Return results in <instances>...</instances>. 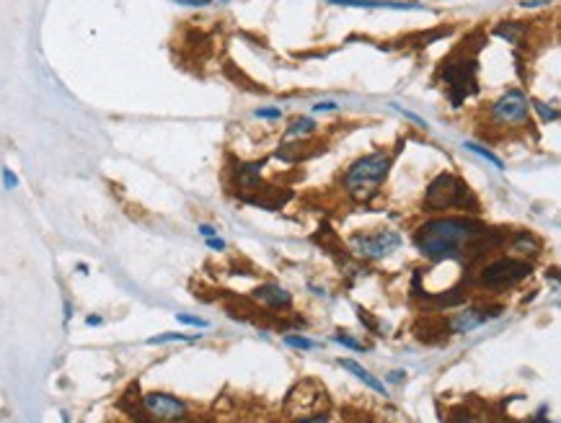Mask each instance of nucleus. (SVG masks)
Here are the masks:
<instances>
[{
    "label": "nucleus",
    "mask_w": 561,
    "mask_h": 423,
    "mask_svg": "<svg viewBox=\"0 0 561 423\" xmlns=\"http://www.w3.org/2000/svg\"><path fill=\"white\" fill-rule=\"evenodd\" d=\"M200 235L205 237V240H207V237H215V235H218V230H215V227H212V225H200Z\"/></svg>",
    "instance_id": "29"
},
{
    "label": "nucleus",
    "mask_w": 561,
    "mask_h": 423,
    "mask_svg": "<svg viewBox=\"0 0 561 423\" xmlns=\"http://www.w3.org/2000/svg\"><path fill=\"white\" fill-rule=\"evenodd\" d=\"M512 245H515V251H520V253H530V255H538V251H541V240L533 235V233H517Z\"/></svg>",
    "instance_id": "14"
},
{
    "label": "nucleus",
    "mask_w": 561,
    "mask_h": 423,
    "mask_svg": "<svg viewBox=\"0 0 561 423\" xmlns=\"http://www.w3.org/2000/svg\"><path fill=\"white\" fill-rule=\"evenodd\" d=\"M143 411L158 423H181L189 415V405L169 393H148L143 395Z\"/></svg>",
    "instance_id": "7"
},
{
    "label": "nucleus",
    "mask_w": 561,
    "mask_h": 423,
    "mask_svg": "<svg viewBox=\"0 0 561 423\" xmlns=\"http://www.w3.org/2000/svg\"><path fill=\"white\" fill-rule=\"evenodd\" d=\"M254 300L266 305V307H272V310H290V305H293L290 291L282 289L279 284H261V287H257Z\"/></svg>",
    "instance_id": "9"
},
{
    "label": "nucleus",
    "mask_w": 561,
    "mask_h": 423,
    "mask_svg": "<svg viewBox=\"0 0 561 423\" xmlns=\"http://www.w3.org/2000/svg\"><path fill=\"white\" fill-rule=\"evenodd\" d=\"M104 320L98 318V315H91V318H86V325H101Z\"/></svg>",
    "instance_id": "32"
},
{
    "label": "nucleus",
    "mask_w": 561,
    "mask_h": 423,
    "mask_svg": "<svg viewBox=\"0 0 561 423\" xmlns=\"http://www.w3.org/2000/svg\"><path fill=\"white\" fill-rule=\"evenodd\" d=\"M339 106L334 104V101H318V104H313V111L321 114V111H336Z\"/></svg>",
    "instance_id": "27"
},
{
    "label": "nucleus",
    "mask_w": 561,
    "mask_h": 423,
    "mask_svg": "<svg viewBox=\"0 0 561 423\" xmlns=\"http://www.w3.org/2000/svg\"><path fill=\"white\" fill-rule=\"evenodd\" d=\"M404 377H406V372H404V369H396V372H390L388 375V382H401Z\"/></svg>",
    "instance_id": "31"
},
{
    "label": "nucleus",
    "mask_w": 561,
    "mask_h": 423,
    "mask_svg": "<svg viewBox=\"0 0 561 423\" xmlns=\"http://www.w3.org/2000/svg\"><path fill=\"white\" fill-rule=\"evenodd\" d=\"M489 116L499 127H520L530 116V101L523 93V88H510L489 106Z\"/></svg>",
    "instance_id": "4"
},
{
    "label": "nucleus",
    "mask_w": 561,
    "mask_h": 423,
    "mask_svg": "<svg viewBox=\"0 0 561 423\" xmlns=\"http://www.w3.org/2000/svg\"><path fill=\"white\" fill-rule=\"evenodd\" d=\"M523 8H538V6H549V0H523Z\"/></svg>",
    "instance_id": "30"
},
{
    "label": "nucleus",
    "mask_w": 561,
    "mask_h": 423,
    "mask_svg": "<svg viewBox=\"0 0 561 423\" xmlns=\"http://www.w3.org/2000/svg\"><path fill=\"white\" fill-rule=\"evenodd\" d=\"M261 168H264V163H243V165H238L236 170V181L241 188H254L261 181Z\"/></svg>",
    "instance_id": "13"
},
{
    "label": "nucleus",
    "mask_w": 561,
    "mask_h": 423,
    "mask_svg": "<svg viewBox=\"0 0 561 423\" xmlns=\"http://www.w3.org/2000/svg\"><path fill=\"white\" fill-rule=\"evenodd\" d=\"M486 237H489L486 225L474 217H435L417 227L414 245L429 261H447L463 255L466 251H474L471 255H478L502 243V240L489 243Z\"/></svg>",
    "instance_id": "1"
},
{
    "label": "nucleus",
    "mask_w": 561,
    "mask_h": 423,
    "mask_svg": "<svg viewBox=\"0 0 561 423\" xmlns=\"http://www.w3.org/2000/svg\"><path fill=\"white\" fill-rule=\"evenodd\" d=\"M334 341H336V343H342V346H347V348H352V351H365V346H362L360 341H354L349 333H336V336H334Z\"/></svg>",
    "instance_id": "19"
},
{
    "label": "nucleus",
    "mask_w": 561,
    "mask_h": 423,
    "mask_svg": "<svg viewBox=\"0 0 561 423\" xmlns=\"http://www.w3.org/2000/svg\"><path fill=\"white\" fill-rule=\"evenodd\" d=\"M499 312H502V307H468V310L453 315L447 328H450V333H468V330L484 325L486 320L499 318Z\"/></svg>",
    "instance_id": "8"
},
{
    "label": "nucleus",
    "mask_w": 561,
    "mask_h": 423,
    "mask_svg": "<svg viewBox=\"0 0 561 423\" xmlns=\"http://www.w3.org/2000/svg\"><path fill=\"white\" fill-rule=\"evenodd\" d=\"M295 423H329V415H326V413H313V415H303V418H297Z\"/></svg>",
    "instance_id": "24"
},
{
    "label": "nucleus",
    "mask_w": 561,
    "mask_h": 423,
    "mask_svg": "<svg viewBox=\"0 0 561 423\" xmlns=\"http://www.w3.org/2000/svg\"><path fill=\"white\" fill-rule=\"evenodd\" d=\"M3 183H6L8 191H13V188H19V176L10 168H3Z\"/></svg>",
    "instance_id": "22"
},
{
    "label": "nucleus",
    "mask_w": 561,
    "mask_h": 423,
    "mask_svg": "<svg viewBox=\"0 0 561 423\" xmlns=\"http://www.w3.org/2000/svg\"><path fill=\"white\" fill-rule=\"evenodd\" d=\"M285 343L293 348H303V351H313V348H318L316 341H308V339H303V336H285Z\"/></svg>",
    "instance_id": "18"
},
{
    "label": "nucleus",
    "mask_w": 561,
    "mask_h": 423,
    "mask_svg": "<svg viewBox=\"0 0 561 423\" xmlns=\"http://www.w3.org/2000/svg\"><path fill=\"white\" fill-rule=\"evenodd\" d=\"M176 320H179V323H184V325H191V328H207V320L194 318V315H187V312H179V315H176Z\"/></svg>",
    "instance_id": "20"
},
{
    "label": "nucleus",
    "mask_w": 561,
    "mask_h": 423,
    "mask_svg": "<svg viewBox=\"0 0 561 423\" xmlns=\"http://www.w3.org/2000/svg\"><path fill=\"white\" fill-rule=\"evenodd\" d=\"M197 336H187V333H161V336H153L148 339V346H161V343H187V341H194Z\"/></svg>",
    "instance_id": "16"
},
{
    "label": "nucleus",
    "mask_w": 561,
    "mask_h": 423,
    "mask_svg": "<svg viewBox=\"0 0 561 423\" xmlns=\"http://www.w3.org/2000/svg\"><path fill=\"white\" fill-rule=\"evenodd\" d=\"M424 207L432 212H442V209H478L474 191L463 183V181L453 176V173H438L429 181L427 191H424Z\"/></svg>",
    "instance_id": "3"
},
{
    "label": "nucleus",
    "mask_w": 561,
    "mask_h": 423,
    "mask_svg": "<svg viewBox=\"0 0 561 423\" xmlns=\"http://www.w3.org/2000/svg\"><path fill=\"white\" fill-rule=\"evenodd\" d=\"M70 320V302H65V323Z\"/></svg>",
    "instance_id": "33"
},
{
    "label": "nucleus",
    "mask_w": 561,
    "mask_h": 423,
    "mask_svg": "<svg viewBox=\"0 0 561 423\" xmlns=\"http://www.w3.org/2000/svg\"><path fill=\"white\" fill-rule=\"evenodd\" d=\"M393 158H396V152L393 150H386V147H381V150L370 152V155H362V158H357L347 168V173H344L342 179V186L352 194L354 199H370L372 194H375V188L381 186L383 181H386V176H388L390 165H393Z\"/></svg>",
    "instance_id": "2"
},
{
    "label": "nucleus",
    "mask_w": 561,
    "mask_h": 423,
    "mask_svg": "<svg viewBox=\"0 0 561 423\" xmlns=\"http://www.w3.org/2000/svg\"><path fill=\"white\" fill-rule=\"evenodd\" d=\"M257 119L277 122V119H282V109H257Z\"/></svg>",
    "instance_id": "21"
},
{
    "label": "nucleus",
    "mask_w": 561,
    "mask_h": 423,
    "mask_svg": "<svg viewBox=\"0 0 561 423\" xmlns=\"http://www.w3.org/2000/svg\"><path fill=\"white\" fill-rule=\"evenodd\" d=\"M173 3H179V6H187V8H205V6H209L212 0H173Z\"/></svg>",
    "instance_id": "26"
},
{
    "label": "nucleus",
    "mask_w": 561,
    "mask_h": 423,
    "mask_svg": "<svg viewBox=\"0 0 561 423\" xmlns=\"http://www.w3.org/2000/svg\"><path fill=\"white\" fill-rule=\"evenodd\" d=\"M207 248H212V251H225V240H220V237H207Z\"/></svg>",
    "instance_id": "28"
},
{
    "label": "nucleus",
    "mask_w": 561,
    "mask_h": 423,
    "mask_svg": "<svg viewBox=\"0 0 561 423\" xmlns=\"http://www.w3.org/2000/svg\"><path fill=\"white\" fill-rule=\"evenodd\" d=\"M450 423H481V418L474 413H456Z\"/></svg>",
    "instance_id": "25"
},
{
    "label": "nucleus",
    "mask_w": 561,
    "mask_h": 423,
    "mask_svg": "<svg viewBox=\"0 0 561 423\" xmlns=\"http://www.w3.org/2000/svg\"><path fill=\"white\" fill-rule=\"evenodd\" d=\"M530 106L538 111V116H541L543 122H559V111H556L553 106L543 104V101H530Z\"/></svg>",
    "instance_id": "17"
},
{
    "label": "nucleus",
    "mask_w": 561,
    "mask_h": 423,
    "mask_svg": "<svg viewBox=\"0 0 561 423\" xmlns=\"http://www.w3.org/2000/svg\"><path fill=\"white\" fill-rule=\"evenodd\" d=\"M220 3H230V0H220Z\"/></svg>",
    "instance_id": "34"
},
{
    "label": "nucleus",
    "mask_w": 561,
    "mask_h": 423,
    "mask_svg": "<svg viewBox=\"0 0 561 423\" xmlns=\"http://www.w3.org/2000/svg\"><path fill=\"white\" fill-rule=\"evenodd\" d=\"M533 266L520 258H497L492 264H486L478 273V282L484 287H510L520 282L525 276H530Z\"/></svg>",
    "instance_id": "6"
},
{
    "label": "nucleus",
    "mask_w": 561,
    "mask_h": 423,
    "mask_svg": "<svg viewBox=\"0 0 561 423\" xmlns=\"http://www.w3.org/2000/svg\"><path fill=\"white\" fill-rule=\"evenodd\" d=\"M404 243L401 235L396 230H375V233H357L352 235L349 245H352V253L360 255V258H386L390 251H396L399 245Z\"/></svg>",
    "instance_id": "5"
},
{
    "label": "nucleus",
    "mask_w": 561,
    "mask_h": 423,
    "mask_svg": "<svg viewBox=\"0 0 561 423\" xmlns=\"http://www.w3.org/2000/svg\"><path fill=\"white\" fill-rule=\"evenodd\" d=\"M339 364H342V369H347V372H352V375L357 377V379H362V382H365V385L370 387V390H375L378 395H383V397L388 395V390H386V385H383L381 379H375V377H372L365 367H360L357 361H349V359H344V361H339Z\"/></svg>",
    "instance_id": "11"
},
{
    "label": "nucleus",
    "mask_w": 561,
    "mask_h": 423,
    "mask_svg": "<svg viewBox=\"0 0 561 423\" xmlns=\"http://www.w3.org/2000/svg\"><path fill=\"white\" fill-rule=\"evenodd\" d=\"M316 122L311 119V116H297V119H293L290 122V127H287V132H285V140H308L311 134H316Z\"/></svg>",
    "instance_id": "12"
},
{
    "label": "nucleus",
    "mask_w": 561,
    "mask_h": 423,
    "mask_svg": "<svg viewBox=\"0 0 561 423\" xmlns=\"http://www.w3.org/2000/svg\"><path fill=\"white\" fill-rule=\"evenodd\" d=\"M393 109H396V111H399V114H404L406 119H411V122H414V124H419L422 129H427V122H424L422 116H417V114H414V111H409V109H401V106H393Z\"/></svg>",
    "instance_id": "23"
},
{
    "label": "nucleus",
    "mask_w": 561,
    "mask_h": 423,
    "mask_svg": "<svg viewBox=\"0 0 561 423\" xmlns=\"http://www.w3.org/2000/svg\"><path fill=\"white\" fill-rule=\"evenodd\" d=\"M463 147H466V150H471V152H476V155H478V158H484L486 163H492V165H494L497 170H504V163L499 158H497L494 152L489 150V147H484V145H478V142H471V140H466L463 142Z\"/></svg>",
    "instance_id": "15"
},
{
    "label": "nucleus",
    "mask_w": 561,
    "mask_h": 423,
    "mask_svg": "<svg viewBox=\"0 0 561 423\" xmlns=\"http://www.w3.org/2000/svg\"><path fill=\"white\" fill-rule=\"evenodd\" d=\"M331 6H349V8H388V10H417L419 3H390V0H326Z\"/></svg>",
    "instance_id": "10"
}]
</instances>
